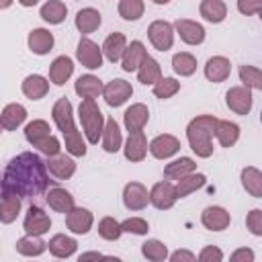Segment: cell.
Returning a JSON list of instances; mask_svg holds the SVG:
<instances>
[{
  "label": "cell",
  "mask_w": 262,
  "mask_h": 262,
  "mask_svg": "<svg viewBox=\"0 0 262 262\" xmlns=\"http://www.w3.org/2000/svg\"><path fill=\"white\" fill-rule=\"evenodd\" d=\"M147 121H149V108H147L143 102L131 104V106L125 111V115H123V123H125V129H127L129 133H133V131H143V127L147 125Z\"/></svg>",
  "instance_id": "obj_19"
},
{
  "label": "cell",
  "mask_w": 262,
  "mask_h": 262,
  "mask_svg": "<svg viewBox=\"0 0 262 262\" xmlns=\"http://www.w3.org/2000/svg\"><path fill=\"white\" fill-rule=\"evenodd\" d=\"M180 90V82L176 78H160L156 84H154V96L160 98V100H166L170 96H174L176 92Z\"/></svg>",
  "instance_id": "obj_45"
},
{
  "label": "cell",
  "mask_w": 262,
  "mask_h": 262,
  "mask_svg": "<svg viewBox=\"0 0 262 262\" xmlns=\"http://www.w3.org/2000/svg\"><path fill=\"white\" fill-rule=\"evenodd\" d=\"M127 49V37L123 33H111L102 43V53L111 63H117L123 59V53Z\"/></svg>",
  "instance_id": "obj_25"
},
{
  "label": "cell",
  "mask_w": 262,
  "mask_h": 262,
  "mask_svg": "<svg viewBox=\"0 0 262 262\" xmlns=\"http://www.w3.org/2000/svg\"><path fill=\"white\" fill-rule=\"evenodd\" d=\"M260 123H262V111H260Z\"/></svg>",
  "instance_id": "obj_58"
},
{
  "label": "cell",
  "mask_w": 262,
  "mask_h": 262,
  "mask_svg": "<svg viewBox=\"0 0 262 262\" xmlns=\"http://www.w3.org/2000/svg\"><path fill=\"white\" fill-rule=\"evenodd\" d=\"M229 74H231V61L227 57L213 55V57L207 59V63H205V78L209 82H215V84L225 82L229 78Z\"/></svg>",
  "instance_id": "obj_18"
},
{
  "label": "cell",
  "mask_w": 262,
  "mask_h": 262,
  "mask_svg": "<svg viewBox=\"0 0 262 262\" xmlns=\"http://www.w3.org/2000/svg\"><path fill=\"white\" fill-rule=\"evenodd\" d=\"M98 258H102V254L100 252H86V254H80V262H84V260H98Z\"/></svg>",
  "instance_id": "obj_53"
},
{
  "label": "cell",
  "mask_w": 262,
  "mask_h": 262,
  "mask_svg": "<svg viewBox=\"0 0 262 262\" xmlns=\"http://www.w3.org/2000/svg\"><path fill=\"white\" fill-rule=\"evenodd\" d=\"M121 227H123V233L127 231V233H135V235H145L149 231V223L141 217H129L121 223Z\"/></svg>",
  "instance_id": "obj_47"
},
{
  "label": "cell",
  "mask_w": 262,
  "mask_h": 262,
  "mask_svg": "<svg viewBox=\"0 0 262 262\" xmlns=\"http://www.w3.org/2000/svg\"><path fill=\"white\" fill-rule=\"evenodd\" d=\"M27 41H29V49L35 55H45L53 47V35L47 29H33L29 33V39Z\"/></svg>",
  "instance_id": "obj_31"
},
{
  "label": "cell",
  "mask_w": 262,
  "mask_h": 262,
  "mask_svg": "<svg viewBox=\"0 0 262 262\" xmlns=\"http://www.w3.org/2000/svg\"><path fill=\"white\" fill-rule=\"evenodd\" d=\"M199 12L201 16L207 20V23H223L225 16H227V6L223 0H203L201 6H199Z\"/></svg>",
  "instance_id": "obj_33"
},
{
  "label": "cell",
  "mask_w": 262,
  "mask_h": 262,
  "mask_svg": "<svg viewBox=\"0 0 262 262\" xmlns=\"http://www.w3.org/2000/svg\"><path fill=\"white\" fill-rule=\"evenodd\" d=\"M20 213V196L14 194H2V207H0V221L4 225L12 223Z\"/></svg>",
  "instance_id": "obj_41"
},
{
  "label": "cell",
  "mask_w": 262,
  "mask_h": 262,
  "mask_svg": "<svg viewBox=\"0 0 262 262\" xmlns=\"http://www.w3.org/2000/svg\"><path fill=\"white\" fill-rule=\"evenodd\" d=\"M151 2H154V4H168L170 0H151Z\"/></svg>",
  "instance_id": "obj_56"
},
{
  "label": "cell",
  "mask_w": 262,
  "mask_h": 262,
  "mask_svg": "<svg viewBox=\"0 0 262 262\" xmlns=\"http://www.w3.org/2000/svg\"><path fill=\"white\" fill-rule=\"evenodd\" d=\"M246 225L252 235L262 237V209H252L246 217Z\"/></svg>",
  "instance_id": "obj_48"
},
{
  "label": "cell",
  "mask_w": 262,
  "mask_h": 262,
  "mask_svg": "<svg viewBox=\"0 0 262 262\" xmlns=\"http://www.w3.org/2000/svg\"><path fill=\"white\" fill-rule=\"evenodd\" d=\"M215 137L221 147H233L239 139V125L233 121H219L215 127Z\"/></svg>",
  "instance_id": "obj_35"
},
{
  "label": "cell",
  "mask_w": 262,
  "mask_h": 262,
  "mask_svg": "<svg viewBox=\"0 0 262 262\" xmlns=\"http://www.w3.org/2000/svg\"><path fill=\"white\" fill-rule=\"evenodd\" d=\"M219 119L213 115H199L186 127V139L190 149L199 158H209L213 154V135Z\"/></svg>",
  "instance_id": "obj_2"
},
{
  "label": "cell",
  "mask_w": 262,
  "mask_h": 262,
  "mask_svg": "<svg viewBox=\"0 0 262 262\" xmlns=\"http://www.w3.org/2000/svg\"><path fill=\"white\" fill-rule=\"evenodd\" d=\"M25 139L37 147L39 151H43L47 158L49 156H57L61 151V143L55 135H51V127L47 121L43 119H33L27 127H25Z\"/></svg>",
  "instance_id": "obj_3"
},
{
  "label": "cell",
  "mask_w": 262,
  "mask_h": 262,
  "mask_svg": "<svg viewBox=\"0 0 262 262\" xmlns=\"http://www.w3.org/2000/svg\"><path fill=\"white\" fill-rule=\"evenodd\" d=\"M39 16L49 25H61L66 20V16H68V6L61 0H47L41 6Z\"/></svg>",
  "instance_id": "obj_34"
},
{
  "label": "cell",
  "mask_w": 262,
  "mask_h": 262,
  "mask_svg": "<svg viewBox=\"0 0 262 262\" xmlns=\"http://www.w3.org/2000/svg\"><path fill=\"white\" fill-rule=\"evenodd\" d=\"M258 16H260V20H262V8H260V10H258Z\"/></svg>",
  "instance_id": "obj_57"
},
{
  "label": "cell",
  "mask_w": 262,
  "mask_h": 262,
  "mask_svg": "<svg viewBox=\"0 0 262 262\" xmlns=\"http://www.w3.org/2000/svg\"><path fill=\"white\" fill-rule=\"evenodd\" d=\"M172 70L182 78L192 76L196 72V57L192 53H188V51H180V53H176L172 57Z\"/></svg>",
  "instance_id": "obj_40"
},
{
  "label": "cell",
  "mask_w": 262,
  "mask_h": 262,
  "mask_svg": "<svg viewBox=\"0 0 262 262\" xmlns=\"http://www.w3.org/2000/svg\"><path fill=\"white\" fill-rule=\"evenodd\" d=\"M49 246L41 239V235H31L27 233L25 237H20L16 242V252L23 254V256H29V258H35V256H41Z\"/></svg>",
  "instance_id": "obj_39"
},
{
  "label": "cell",
  "mask_w": 262,
  "mask_h": 262,
  "mask_svg": "<svg viewBox=\"0 0 262 262\" xmlns=\"http://www.w3.org/2000/svg\"><path fill=\"white\" fill-rule=\"evenodd\" d=\"M149 203V192L141 182H127L123 188V205L129 211H141Z\"/></svg>",
  "instance_id": "obj_12"
},
{
  "label": "cell",
  "mask_w": 262,
  "mask_h": 262,
  "mask_svg": "<svg viewBox=\"0 0 262 262\" xmlns=\"http://www.w3.org/2000/svg\"><path fill=\"white\" fill-rule=\"evenodd\" d=\"M147 57V49L141 41H131L123 53V59H121V68L123 72H137L139 66L143 63V59Z\"/></svg>",
  "instance_id": "obj_20"
},
{
  "label": "cell",
  "mask_w": 262,
  "mask_h": 262,
  "mask_svg": "<svg viewBox=\"0 0 262 262\" xmlns=\"http://www.w3.org/2000/svg\"><path fill=\"white\" fill-rule=\"evenodd\" d=\"M20 88H23V94L27 98L39 100V98H43L49 92V80L45 76H41V74H31V76H27L23 80Z\"/></svg>",
  "instance_id": "obj_23"
},
{
  "label": "cell",
  "mask_w": 262,
  "mask_h": 262,
  "mask_svg": "<svg viewBox=\"0 0 262 262\" xmlns=\"http://www.w3.org/2000/svg\"><path fill=\"white\" fill-rule=\"evenodd\" d=\"M47 205L57 211V213H70L76 205H74V196L66 190V188H59V186H53L47 190V196H45Z\"/></svg>",
  "instance_id": "obj_28"
},
{
  "label": "cell",
  "mask_w": 262,
  "mask_h": 262,
  "mask_svg": "<svg viewBox=\"0 0 262 262\" xmlns=\"http://www.w3.org/2000/svg\"><path fill=\"white\" fill-rule=\"evenodd\" d=\"M201 262H221L223 260V252L217 248V246H205L199 256H196Z\"/></svg>",
  "instance_id": "obj_49"
},
{
  "label": "cell",
  "mask_w": 262,
  "mask_h": 262,
  "mask_svg": "<svg viewBox=\"0 0 262 262\" xmlns=\"http://www.w3.org/2000/svg\"><path fill=\"white\" fill-rule=\"evenodd\" d=\"M160 78H162V68H160L158 59H154L151 55H147L143 59V63L139 66V70H137V80L143 86H154Z\"/></svg>",
  "instance_id": "obj_37"
},
{
  "label": "cell",
  "mask_w": 262,
  "mask_h": 262,
  "mask_svg": "<svg viewBox=\"0 0 262 262\" xmlns=\"http://www.w3.org/2000/svg\"><path fill=\"white\" fill-rule=\"evenodd\" d=\"M201 223H203L207 229H211V231H223V229L229 227L231 215H229L227 209H223V207H219V205H211V207L203 209V213H201Z\"/></svg>",
  "instance_id": "obj_14"
},
{
  "label": "cell",
  "mask_w": 262,
  "mask_h": 262,
  "mask_svg": "<svg viewBox=\"0 0 262 262\" xmlns=\"http://www.w3.org/2000/svg\"><path fill=\"white\" fill-rule=\"evenodd\" d=\"M147 139H145V133L143 131H133L129 133L127 141H125V147H123V154L129 162H143L145 156H147Z\"/></svg>",
  "instance_id": "obj_17"
},
{
  "label": "cell",
  "mask_w": 262,
  "mask_h": 262,
  "mask_svg": "<svg viewBox=\"0 0 262 262\" xmlns=\"http://www.w3.org/2000/svg\"><path fill=\"white\" fill-rule=\"evenodd\" d=\"M39 0H18V4L20 6H25V8H31V6H35Z\"/></svg>",
  "instance_id": "obj_54"
},
{
  "label": "cell",
  "mask_w": 262,
  "mask_h": 262,
  "mask_svg": "<svg viewBox=\"0 0 262 262\" xmlns=\"http://www.w3.org/2000/svg\"><path fill=\"white\" fill-rule=\"evenodd\" d=\"M74 74V61L68 57V55H59L51 61L49 66V80L55 84V86H63L70 76Z\"/></svg>",
  "instance_id": "obj_22"
},
{
  "label": "cell",
  "mask_w": 262,
  "mask_h": 262,
  "mask_svg": "<svg viewBox=\"0 0 262 262\" xmlns=\"http://www.w3.org/2000/svg\"><path fill=\"white\" fill-rule=\"evenodd\" d=\"M145 12L143 0H119V14L125 20H139Z\"/></svg>",
  "instance_id": "obj_44"
},
{
  "label": "cell",
  "mask_w": 262,
  "mask_h": 262,
  "mask_svg": "<svg viewBox=\"0 0 262 262\" xmlns=\"http://www.w3.org/2000/svg\"><path fill=\"white\" fill-rule=\"evenodd\" d=\"M47 162H43L33 151H23L14 156L2 176V194H14L20 199H31L43 194L53 180H49Z\"/></svg>",
  "instance_id": "obj_1"
},
{
  "label": "cell",
  "mask_w": 262,
  "mask_h": 262,
  "mask_svg": "<svg viewBox=\"0 0 262 262\" xmlns=\"http://www.w3.org/2000/svg\"><path fill=\"white\" fill-rule=\"evenodd\" d=\"M141 254H143V258H147L151 262H162V260H166L170 256L168 254V248L160 239H147V242H143L141 244Z\"/></svg>",
  "instance_id": "obj_43"
},
{
  "label": "cell",
  "mask_w": 262,
  "mask_h": 262,
  "mask_svg": "<svg viewBox=\"0 0 262 262\" xmlns=\"http://www.w3.org/2000/svg\"><path fill=\"white\" fill-rule=\"evenodd\" d=\"M23 227L31 235H43V233H47L51 229V219H49V215L41 207L31 205L29 211H27V215H25Z\"/></svg>",
  "instance_id": "obj_11"
},
{
  "label": "cell",
  "mask_w": 262,
  "mask_h": 262,
  "mask_svg": "<svg viewBox=\"0 0 262 262\" xmlns=\"http://www.w3.org/2000/svg\"><path fill=\"white\" fill-rule=\"evenodd\" d=\"M239 80L248 88L262 90V70H258L256 66H239Z\"/></svg>",
  "instance_id": "obj_46"
},
{
  "label": "cell",
  "mask_w": 262,
  "mask_h": 262,
  "mask_svg": "<svg viewBox=\"0 0 262 262\" xmlns=\"http://www.w3.org/2000/svg\"><path fill=\"white\" fill-rule=\"evenodd\" d=\"M74 90H76V94H78L80 98H96L98 94H102L104 84H102L96 76L84 74V76H80V78L76 80Z\"/></svg>",
  "instance_id": "obj_29"
},
{
  "label": "cell",
  "mask_w": 262,
  "mask_h": 262,
  "mask_svg": "<svg viewBox=\"0 0 262 262\" xmlns=\"http://www.w3.org/2000/svg\"><path fill=\"white\" fill-rule=\"evenodd\" d=\"M123 233V227L121 223L115 219V217H102L98 221V235L106 242H117Z\"/></svg>",
  "instance_id": "obj_42"
},
{
  "label": "cell",
  "mask_w": 262,
  "mask_h": 262,
  "mask_svg": "<svg viewBox=\"0 0 262 262\" xmlns=\"http://www.w3.org/2000/svg\"><path fill=\"white\" fill-rule=\"evenodd\" d=\"M121 145H123V135H121L119 123L115 121V117H108L104 131H102V149L106 154H117Z\"/></svg>",
  "instance_id": "obj_26"
},
{
  "label": "cell",
  "mask_w": 262,
  "mask_h": 262,
  "mask_svg": "<svg viewBox=\"0 0 262 262\" xmlns=\"http://www.w3.org/2000/svg\"><path fill=\"white\" fill-rule=\"evenodd\" d=\"M133 94V86L127 82V80H121V78H115L111 80L108 84H104V90H102V98L108 106H121L125 104Z\"/></svg>",
  "instance_id": "obj_7"
},
{
  "label": "cell",
  "mask_w": 262,
  "mask_h": 262,
  "mask_svg": "<svg viewBox=\"0 0 262 262\" xmlns=\"http://www.w3.org/2000/svg\"><path fill=\"white\" fill-rule=\"evenodd\" d=\"M27 119V108L18 102H10L2 108V115H0V123H2V129L4 131H14L16 127H20Z\"/></svg>",
  "instance_id": "obj_24"
},
{
  "label": "cell",
  "mask_w": 262,
  "mask_h": 262,
  "mask_svg": "<svg viewBox=\"0 0 262 262\" xmlns=\"http://www.w3.org/2000/svg\"><path fill=\"white\" fill-rule=\"evenodd\" d=\"M102 47H98L92 39L88 37H82L80 43H78V49H76V57L78 61L86 68V70H98L102 66Z\"/></svg>",
  "instance_id": "obj_6"
},
{
  "label": "cell",
  "mask_w": 262,
  "mask_h": 262,
  "mask_svg": "<svg viewBox=\"0 0 262 262\" xmlns=\"http://www.w3.org/2000/svg\"><path fill=\"white\" fill-rule=\"evenodd\" d=\"M174 25H170L168 20H154L149 27H147V37H149V43L154 45V49L158 51H168L172 49L174 45Z\"/></svg>",
  "instance_id": "obj_5"
},
{
  "label": "cell",
  "mask_w": 262,
  "mask_h": 262,
  "mask_svg": "<svg viewBox=\"0 0 262 262\" xmlns=\"http://www.w3.org/2000/svg\"><path fill=\"white\" fill-rule=\"evenodd\" d=\"M47 246H49L51 256H55V258H70V256H74L76 250H78V242H76L74 237L66 235V233H55V235L47 242Z\"/></svg>",
  "instance_id": "obj_27"
},
{
  "label": "cell",
  "mask_w": 262,
  "mask_h": 262,
  "mask_svg": "<svg viewBox=\"0 0 262 262\" xmlns=\"http://www.w3.org/2000/svg\"><path fill=\"white\" fill-rule=\"evenodd\" d=\"M196 170V162L192 160V158H178V160H174V162H170V164H166V168H164V178H168V180H178V178H182V176H186V174H190V172H194Z\"/></svg>",
  "instance_id": "obj_38"
},
{
  "label": "cell",
  "mask_w": 262,
  "mask_h": 262,
  "mask_svg": "<svg viewBox=\"0 0 262 262\" xmlns=\"http://www.w3.org/2000/svg\"><path fill=\"white\" fill-rule=\"evenodd\" d=\"M51 119H53V123L57 125V129L61 131V135H66V133H70V131L76 129L72 102H70L66 96H61V98L55 100V104H53V108H51Z\"/></svg>",
  "instance_id": "obj_10"
},
{
  "label": "cell",
  "mask_w": 262,
  "mask_h": 262,
  "mask_svg": "<svg viewBox=\"0 0 262 262\" xmlns=\"http://www.w3.org/2000/svg\"><path fill=\"white\" fill-rule=\"evenodd\" d=\"M174 29L178 33V37L186 43V45H201L205 41V27L196 20L190 18H178L174 23Z\"/></svg>",
  "instance_id": "obj_15"
},
{
  "label": "cell",
  "mask_w": 262,
  "mask_h": 262,
  "mask_svg": "<svg viewBox=\"0 0 262 262\" xmlns=\"http://www.w3.org/2000/svg\"><path fill=\"white\" fill-rule=\"evenodd\" d=\"M168 258H170L172 262H192V260H196V256H194L190 250H176V252H172Z\"/></svg>",
  "instance_id": "obj_52"
},
{
  "label": "cell",
  "mask_w": 262,
  "mask_h": 262,
  "mask_svg": "<svg viewBox=\"0 0 262 262\" xmlns=\"http://www.w3.org/2000/svg\"><path fill=\"white\" fill-rule=\"evenodd\" d=\"M205 182H207V176H205V174L190 172V174H186V176L178 178V182L174 184V188H176V196H178V199H184V196H188L190 192H194V190L203 188V186H205Z\"/></svg>",
  "instance_id": "obj_36"
},
{
  "label": "cell",
  "mask_w": 262,
  "mask_h": 262,
  "mask_svg": "<svg viewBox=\"0 0 262 262\" xmlns=\"http://www.w3.org/2000/svg\"><path fill=\"white\" fill-rule=\"evenodd\" d=\"M260 8H262V0H237V10L246 16L258 14Z\"/></svg>",
  "instance_id": "obj_50"
},
{
  "label": "cell",
  "mask_w": 262,
  "mask_h": 262,
  "mask_svg": "<svg viewBox=\"0 0 262 262\" xmlns=\"http://www.w3.org/2000/svg\"><path fill=\"white\" fill-rule=\"evenodd\" d=\"M92 223H94V215L84 207H74L70 213H66V225L76 235L88 233L92 229Z\"/></svg>",
  "instance_id": "obj_16"
},
{
  "label": "cell",
  "mask_w": 262,
  "mask_h": 262,
  "mask_svg": "<svg viewBox=\"0 0 262 262\" xmlns=\"http://www.w3.org/2000/svg\"><path fill=\"white\" fill-rule=\"evenodd\" d=\"M254 258H256V254L250 248H237L229 256V260H233V262H254Z\"/></svg>",
  "instance_id": "obj_51"
},
{
  "label": "cell",
  "mask_w": 262,
  "mask_h": 262,
  "mask_svg": "<svg viewBox=\"0 0 262 262\" xmlns=\"http://www.w3.org/2000/svg\"><path fill=\"white\" fill-rule=\"evenodd\" d=\"M10 4H12V0H2V2H0V8H8Z\"/></svg>",
  "instance_id": "obj_55"
},
{
  "label": "cell",
  "mask_w": 262,
  "mask_h": 262,
  "mask_svg": "<svg viewBox=\"0 0 262 262\" xmlns=\"http://www.w3.org/2000/svg\"><path fill=\"white\" fill-rule=\"evenodd\" d=\"M102 23V16L96 8H82L78 10L76 14V29L82 33V35H88V33H94Z\"/></svg>",
  "instance_id": "obj_32"
},
{
  "label": "cell",
  "mask_w": 262,
  "mask_h": 262,
  "mask_svg": "<svg viewBox=\"0 0 262 262\" xmlns=\"http://www.w3.org/2000/svg\"><path fill=\"white\" fill-rule=\"evenodd\" d=\"M239 180L248 194H252L254 199H262V172L258 168H254V166L242 168Z\"/></svg>",
  "instance_id": "obj_30"
},
{
  "label": "cell",
  "mask_w": 262,
  "mask_h": 262,
  "mask_svg": "<svg viewBox=\"0 0 262 262\" xmlns=\"http://www.w3.org/2000/svg\"><path fill=\"white\" fill-rule=\"evenodd\" d=\"M178 149H180V139L170 133H162L149 141V154L156 160H168L174 154H178Z\"/></svg>",
  "instance_id": "obj_13"
},
{
  "label": "cell",
  "mask_w": 262,
  "mask_h": 262,
  "mask_svg": "<svg viewBox=\"0 0 262 262\" xmlns=\"http://www.w3.org/2000/svg\"><path fill=\"white\" fill-rule=\"evenodd\" d=\"M252 102H254V98H252V92L248 86H233L225 92V104L235 115L246 117L252 111Z\"/></svg>",
  "instance_id": "obj_8"
},
{
  "label": "cell",
  "mask_w": 262,
  "mask_h": 262,
  "mask_svg": "<svg viewBox=\"0 0 262 262\" xmlns=\"http://www.w3.org/2000/svg\"><path fill=\"white\" fill-rule=\"evenodd\" d=\"M78 117H80L86 141L92 145L98 143V139H102V131H104L106 121H104L102 111L94 102V98H82V102L78 106Z\"/></svg>",
  "instance_id": "obj_4"
},
{
  "label": "cell",
  "mask_w": 262,
  "mask_h": 262,
  "mask_svg": "<svg viewBox=\"0 0 262 262\" xmlns=\"http://www.w3.org/2000/svg\"><path fill=\"white\" fill-rule=\"evenodd\" d=\"M47 168H49V172H51L55 178L68 180V178H72L74 172H76V162H74L70 156H66V154H57V156H49V158H47Z\"/></svg>",
  "instance_id": "obj_21"
},
{
  "label": "cell",
  "mask_w": 262,
  "mask_h": 262,
  "mask_svg": "<svg viewBox=\"0 0 262 262\" xmlns=\"http://www.w3.org/2000/svg\"><path fill=\"white\" fill-rule=\"evenodd\" d=\"M176 201H178L176 188H174V184H170V182H166V180L156 182V184L151 186V190H149V203H151L156 209H160V211L172 209Z\"/></svg>",
  "instance_id": "obj_9"
}]
</instances>
